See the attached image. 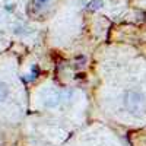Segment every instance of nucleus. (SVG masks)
<instances>
[{
  "label": "nucleus",
  "mask_w": 146,
  "mask_h": 146,
  "mask_svg": "<svg viewBox=\"0 0 146 146\" xmlns=\"http://www.w3.org/2000/svg\"><path fill=\"white\" fill-rule=\"evenodd\" d=\"M9 92H10L9 85L6 82H0V104L6 101V98L9 96Z\"/></svg>",
  "instance_id": "nucleus-1"
},
{
  "label": "nucleus",
  "mask_w": 146,
  "mask_h": 146,
  "mask_svg": "<svg viewBox=\"0 0 146 146\" xmlns=\"http://www.w3.org/2000/svg\"><path fill=\"white\" fill-rule=\"evenodd\" d=\"M48 2H50V0H36V3H38V5H47Z\"/></svg>",
  "instance_id": "nucleus-2"
}]
</instances>
